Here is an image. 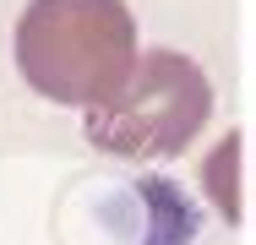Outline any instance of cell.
I'll use <instances>...</instances> for the list:
<instances>
[{
    "label": "cell",
    "instance_id": "7a4b0ae2",
    "mask_svg": "<svg viewBox=\"0 0 256 245\" xmlns=\"http://www.w3.org/2000/svg\"><path fill=\"white\" fill-rule=\"evenodd\" d=\"M212 114V82L196 60L174 49H142L131 76L104 98L88 104V142L114 158H174L196 142V131Z\"/></svg>",
    "mask_w": 256,
    "mask_h": 245
},
{
    "label": "cell",
    "instance_id": "3957f363",
    "mask_svg": "<svg viewBox=\"0 0 256 245\" xmlns=\"http://www.w3.org/2000/svg\"><path fill=\"white\" fill-rule=\"evenodd\" d=\"M240 158H246V131H229L224 142L207 152L202 164V186L218 207L224 224H246V191H240Z\"/></svg>",
    "mask_w": 256,
    "mask_h": 245
},
{
    "label": "cell",
    "instance_id": "6da1fadb",
    "mask_svg": "<svg viewBox=\"0 0 256 245\" xmlns=\"http://www.w3.org/2000/svg\"><path fill=\"white\" fill-rule=\"evenodd\" d=\"M136 22L126 0H28L16 22V66L33 93L88 109L136 66Z\"/></svg>",
    "mask_w": 256,
    "mask_h": 245
}]
</instances>
